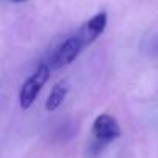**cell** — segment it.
I'll list each match as a JSON object with an SVG mask.
<instances>
[{
    "label": "cell",
    "mask_w": 158,
    "mask_h": 158,
    "mask_svg": "<svg viewBox=\"0 0 158 158\" xmlns=\"http://www.w3.org/2000/svg\"><path fill=\"white\" fill-rule=\"evenodd\" d=\"M48 77H50L48 67L45 64H40L34 70V73L22 84L20 92H19V104H20V109L22 110H28L33 106V102L39 96L42 87L47 84Z\"/></svg>",
    "instance_id": "6da1fadb"
},
{
    "label": "cell",
    "mask_w": 158,
    "mask_h": 158,
    "mask_svg": "<svg viewBox=\"0 0 158 158\" xmlns=\"http://www.w3.org/2000/svg\"><path fill=\"white\" fill-rule=\"evenodd\" d=\"M92 133L98 141L110 143L121 135V127H119V123L116 121V118H113L112 115L102 113L95 118L93 126H92Z\"/></svg>",
    "instance_id": "7a4b0ae2"
},
{
    "label": "cell",
    "mask_w": 158,
    "mask_h": 158,
    "mask_svg": "<svg viewBox=\"0 0 158 158\" xmlns=\"http://www.w3.org/2000/svg\"><path fill=\"white\" fill-rule=\"evenodd\" d=\"M107 22H109V16L106 11H99L96 13L93 17H90L81 28L77 37L82 40L84 47H89L90 44H93L107 28Z\"/></svg>",
    "instance_id": "3957f363"
},
{
    "label": "cell",
    "mask_w": 158,
    "mask_h": 158,
    "mask_svg": "<svg viewBox=\"0 0 158 158\" xmlns=\"http://www.w3.org/2000/svg\"><path fill=\"white\" fill-rule=\"evenodd\" d=\"M84 48V44L82 40L79 39L77 36H73V37H68L54 53L53 56V62H54V67H65V65H70L71 62H74L77 59V56L81 54Z\"/></svg>",
    "instance_id": "277c9868"
},
{
    "label": "cell",
    "mask_w": 158,
    "mask_h": 158,
    "mask_svg": "<svg viewBox=\"0 0 158 158\" xmlns=\"http://www.w3.org/2000/svg\"><path fill=\"white\" fill-rule=\"evenodd\" d=\"M67 95H68V84L65 81L57 82L51 89V92H50V95L47 98V102H45L47 112H54L56 109H59L62 106V102L65 101Z\"/></svg>",
    "instance_id": "5b68a950"
},
{
    "label": "cell",
    "mask_w": 158,
    "mask_h": 158,
    "mask_svg": "<svg viewBox=\"0 0 158 158\" xmlns=\"http://www.w3.org/2000/svg\"><path fill=\"white\" fill-rule=\"evenodd\" d=\"M11 2H14V3H25V2H28V0H11Z\"/></svg>",
    "instance_id": "8992f818"
}]
</instances>
